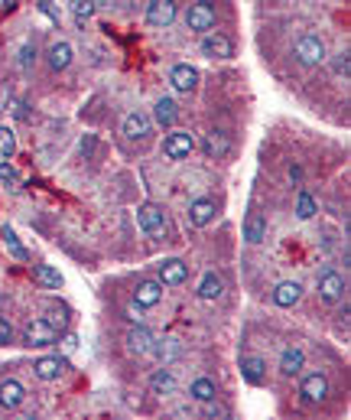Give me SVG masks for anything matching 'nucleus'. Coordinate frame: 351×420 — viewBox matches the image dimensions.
<instances>
[{
  "instance_id": "f257e3e1",
  "label": "nucleus",
  "mask_w": 351,
  "mask_h": 420,
  "mask_svg": "<svg viewBox=\"0 0 351 420\" xmlns=\"http://www.w3.org/2000/svg\"><path fill=\"white\" fill-rule=\"evenodd\" d=\"M137 222L146 238H153V241H169V219H166V209L163 206H156V202L137 206Z\"/></svg>"
},
{
  "instance_id": "f03ea898",
  "label": "nucleus",
  "mask_w": 351,
  "mask_h": 420,
  "mask_svg": "<svg viewBox=\"0 0 351 420\" xmlns=\"http://www.w3.org/2000/svg\"><path fill=\"white\" fill-rule=\"evenodd\" d=\"M293 56H296V62L306 65V69L322 65V62L328 59L325 43H322V36H315V33H303V36L296 39V46H293Z\"/></svg>"
},
{
  "instance_id": "7ed1b4c3",
  "label": "nucleus",
  "mask_w": 351,
  "mask_h": 420,
  "mask_svg": "<svg viewBox=\"0 0 351 420\" xmlns=\"http://www.w3.org/2000/svg\"><path fill=\"white\" fill-rule=\"evenodd\" d=\"M215 23H218V10H215L212 0H199V4H192L189 14H185V26H189L192 33H199V36L212 33Z\"/></svg>"
},
{
  "instance_id": "20e7f679",
  "label": "nucleus",
  "mask_w": 351,
  "mask_h": 420,
  "mask_svg": "<svg viewBox=\"0 0 351 420\" xmlns=\"http://www.w3.org/2000/svg\"><path fill=\"white\" fill-rule=\"evenodd\" d=\"M299 397L306 404H325L328 401V378L322 372H309L299 382Z\"/></svg>"
},
{
  "instance_id": "39448f33",
  "label": "nucleus",
  "mask_w": 351,
  "mask_h": 420,
  "mask_svg": "<svg viewBox=\"0 0 351 420\" xmlns=\"http://www.w3.org/2000/svg\"><path fill=\"white\" fill-rule=\"evenodd\" d=\"M55 339H59V329L49 326L46 320H30L23 329V342L30 345V349H46V345H53Z\"/></svg>"
},
{
  "instance_id": "423d86ee",
  "label": "nucleus",
  "mask_w": 351,
  "mask_h": 420,
  "mask_svg": "<svg viewBox=\"0 0 351 420\" xmlns=\"http://www.w3.org/2000/svg\"><path fill=\"white\" fill-rule=\"evenodd\" d=\"M215 215H218V206H215L212 196H199L189 202V212H185V219H189L192 229H208V225L215 222Z\"/></svg>"
},
{
  "instance_id": "0eeeda50",
  "label": "nucleus",
  "mask_w": 351,
  "mask_h": 420,
  "mask_svg": "<svg viewBox=\"0 0 351 420\" xmlns=\"http://www.w3.org/2000/svg\"><path fill=\"white\" fill-rule=\"evenodd\" d=\"M199 49L208 59H234V43H231V36H225V33H218V30L205 33Z\"/></svg>"
},
{
  "instance_id": "6e6552de",
  "label": "nucleus",
  "mask_w": 351,
  "mask_h": 420,
  "mask_svg": "<svg viewBox=\"0 0 351 420\" xmlns=\"http://www.w3.org/2000/svg\"><path fill=\"white\" fill-rule=\"evenodd\" d=\"M192 150H195V137H192L189 130H173L163 140V153H166L169 160H185Z\"/></svg>"
},
{
  "instance_id": "1a4fd4ad",
  "label": "nucleus",
  "mask_w": 351,
  "mask_h": 420,
  "mask_svg": "<svg viewBox=\"0 0 351 420\" xmlns=\"http://www.w3.org/2000/svg\"><path fill=\"white\" fill-rule=\"evenodd\" d=\"M169 82H173L176 92H195L199 88V69L195 65H189V62H179V65H173L169 69Z\"/></svg>"
},
{
  "instance_id": "9d476101",
  "label": "nucleus",
  "mask_w": 351,
  "mask_h": 420,
  "mask_svg": "<svg viewBox=\"0 0 351 420\" xmlns=\"http://www.w3.org/2000/svg\"><path fill=\"white\" fill-rule=\"evenodd\" d=\"M319 297L325 300V303H338V300L345 297V277L338 274V271H322L319 274Z\"/></svg>"
},
{
  "instance_id": "9b49d317",
  "label": "nucleus",
  "mask_w": 351,
  "mask_h": 420,
  "mask_svg": "<svg viewBox=\"0 0 351 420\" xmlns=\"http://www.w3.org/2000/svg\"><path fill=\"white\" fill-rule=\"evenodd\" d=\"M176 20V0H150L146 4V23L150 26H169Z\"/></svg>"
},
{
  "instance_id": "f8f14e48",
  "label": "nucleus",
  "mask_w": 351,
  "mask_h": 420,
  "mask_svg": "<svg viewBox=\"0 0 351 420\" xmlns=\"http://www.w3.org/2000/svg\"><path fill=\"white\" fill-rule=\"evenodd\" d=\"M150 130H153V124H150V117H146L144 111H130V115L124 117V124H121V134L127 140H146L150 137Z\"/></svg>"
},
{
  "instance_id": "ddd939ff",
  "label": "nucleus",
  "mask_w": 351,
  "mask_h": 420,
  "mask_svg": "<svg viewBox=\"0 0 351 420\" xmlns=\"http://www.w3.org/2000/svg\"><path fill=\"white\" fill-rule=\"evenodd\" d=\"M189 280V264L179 258H166L160 264V283L163 287H179V283Z\"/></svg>"
},
{
  "instance_id": "4468645a",
  "label": "nucleus",
  "mask_w": 351,
  "mask_h": 420,
  "mask_svg": "<svg viewBox=\"0 0 351 420\" xmlns=\"http://www.w3.org/2000/svg\"><path fill=\"white\" fill-rule=\"evenodd\" d=\"M160 300H163L160 280H137V287H134V303H137L140 310H150V306H156Z\"/></svg>"
},
{
  "instance_id": "2eb2a0df",
  "label": "nucleus",
  "mask_w": 351,
  "mask_h": 420,
  "mask_svg": "<svg viewBox=\"0 0 351 420\" xmlns=\"http://www.w3.org/2000/svg\"><path fill=\"white\" fill-rule=\"evenodd\" d=\"M241 374H244V382L260 388V384L267 382V359H260V355H241Z\"/></svg>"
},
{
  "instance_id": "dca6fc26",
  "label": "nucleus",
  "mask_w": 351,
  "mask_h": 420,
  "mask_svg": "<svg viewBox=\"0 0 351 420\" xmlns=\"http://www.w3.org/2000/svg\"><path fill=\"white\" fill-rule=\"evenodd\" d=\"M179 391V382H176V374H173V368H156V372L150 374V394H156V397H169V394H176Z\"/></svg>"
},
{
  "instance_id": "f3484780",
  "label": "nucleus",
  "mask_w": 351,
  "mask_h": 420,
  "mask_svg": "<svg viewBox=\"0 0 351 420\" xmlns=\"http://www.w3.org/2000/svg\"><path fill=\"white\" fill-rule=\"evenodd\" d=\"M202 150H205V157H212V160H225L231 153V137L225 130H208L205 140H202Z\"/></svg>"
},
{
  "instance_id": "a211bd4d",
  "label": "nucleus",
  "mask_w": 351,
  "mask_h": 420,
  "mask_svg": "<svg viewBox=\"0 0 351 420\" xmlns=\"http://www.w3.org/2000/svg\"><path fill=\"white\" fill-rule=\"evenodd\" d=\"M124 345H127L130 355H150V349H153V332H150V329H144V326L137 322V326H134L127 336H124Z\"/></svg>"
},
{
  "instance_id": "6ab92c4d",
  "label": "nucleus",
  "mask_w": 351,
  "mask_h": 420,
  "mask_svg": "<svg viewBox=\"0 0 351 420\" xmlns=\"http://www.w3.org/2000/svg\"><path fill=\"white\" fill-rule=\"evenodd\" d=\"M23 401H26V388L16 382V378L0 382V407H4V411H16Z\"/></svg>"
},
{
  "instance_id": "aec40b11",
  "label": "nucleus",
  "mask_w": 351,
  "mask_h": 420,
  "mask_svg": "<svg viewBox=\"0 0 351 420\" xmlns=\"http://www.w3.org/2000/svg\"><path fill=\"white\" fill-rule=\"evenodd\" d=\"M299 300H303V283L299 280H280L274 290V303L280 306V310H290V306H296Z\"/></svg>"
},
{
  "instance_id": "412c9836",
  "label": "nucleus",
  "mask_w": 351,
  "mask_h": 420,
  "mask_svg": "<svg viewBox=\"0 0 351 420\" xmlns=\"http://www.w3.org/2000/svg\"><path fill=\"white\" fill-rule=\"evenodd\" d=\"M303 368H306V352L299 349V345L283 349V355H280V374L283 378H296Z\"/></svg>"
},
{
  "instance_id": "4be33fe9",
  "label": "nucleus",
  "mask_w": 351,
  "mask_h": 420,
  "mask_svg": "<svg viewBox=\"0 0 351 420\" xmlns=\"http://www.w3.org/2000/svg\"><path fill=\"white\" fill-rule=\"evenodd\" d=\"M33 372H36L39 382H59L62 372H65V359H59V355H46V359H36Z\"/></svg>"
},
{
  "instance_id": "5701e85b",
  "label": "nucleus",
  "mask_w": 351,
  "mask_h": 420,
  "mask_svg": "<svg viewBox=\"0 0 351 420\" xmlns=\"http://www.w3.org/2000/svg\"><path fill=\"white\" fill-rule=\"evenodd\" d=\"M189 397H192V401H199V404H208V401H215V397H218V384H215V378H208V374L192 378Z\"/></svg>"
},
{
  "instance_id": "b1692460",
  "label": "nucleus",
  "mask_w": 351,
  "mask_h": 420,
  "mask_svg": "<svg viewBox=\"0 0 351 420\" xmlns=\"http://www.w3.org/2000/svg\"><path fill=\"white\" fill-rule=\"evenodd\" d=\"M46 59H49V69L53 72H65L72 65V46L65 43V39H55L53 46H49Z\"/></svg>"
},
{
  "instance_id": "393cba45",
  "label": "nucleus",
  "mask_w": 351,
  "mask_h": 420,
  "mask_svg": "<svg viewBox=\"0 0 351 420\" xmlns=\"http://www.w3.org/2000/svg\"><path fill=\"white\" fill-rule=\"evenodd\" d=\"M150 355H156L163 365H169V362H176L183 355V342H179V339H153Z\"/></svg>"
},
{
  "instance_id": "a878e982",
  "label": "nucleus",
  "mask_w": 351,
  "mask_h": 420,
  "mask_svg": "<svg viewBox=\"0 0 351 420\" xmlns=\"http://www.w3.org/2000/svg\"><path fill=\"white\" fill-rule=\"evenodd\" d=\"M199 297H202V300H208V303L222 300V297H225V280H222V274L208 271V274L199 280Z\"/></svg>"
},
{
  "instance_id": "bb28decb",
  "label": "nucleus",
  "mask_w": 351,
  "mask_h": 420,
  "mask_svg": "<svg viewBox=\"0 0 351 420\" xmlns=\"http://www.w3.org/2000/svg\"><path fill=\"white\" fill-rule=\"evenodd\" d=\"M176 117H179L176 101L173 98H156V105H153V121L160 124V127H173Z\"/></svg>"
},
{
  "instance_id": "cd10ccee",
  "label": "nucleus",
  "mask_w": 351,
  "mask_h": 420,
  "mask_svg": "<svg viewBox=\"0 0 351 420\" xmlns=\"http://www.w3.org/2000/svg\"><path fill=\"white\" fill-rule=\"evenodd\" d=\"M244 238H247V245H260V241L267 238V219H264L260 212H251V215H247Z\"/></svg>"
},
{
  "instance_id": "c85d7f7f",
  "label": "nucleus",
  "mask_w": 351,
  "mask_h": 420,
  "mask_svg": "<svg viewBox=\"0 0 351 420\" xmlns=\"http://www.w3.org/2000/svg\"><path fill=\"white\" fill-rule=\"evenodd\" d=\"M33 280H36L39 287H46V290H59L62 287V274L53 264H36V268H33Z\"/></svg>"
},
{
  "instance_id": "c756f323",
  "label": "nucleus",
  "mask_w": 351,
  "mask_h": 420,
  "mask_svg": "<svg viewBox=\"0 0 351 420\" xmlns=\"http://www.w3.org/2000/svg\"><path fill=\"white\" fill-rule=\"evenodd\" d=\"M101 0H69V10L72 16H75V23H85V20H92L94 14H98Z\"/></svg>"
},
{
  "instance_id": "7c9ffc66",
  "label": "nucleus",
  "mask_w": 351,
  "mask_h": 420,
  "mask_svg": "<svg viewBox=\"0 0 351 420\" xmlns=\"http://www.w3.org/2000/svg\"><path fill=\"white\" fill-rule=\"evenodd\" d=\"M0 238H4L7 251L14 254L16 261H30V251H26V248L20 245V238H16V231H14V229H4V231H0Z\"/></svg>"
},
{
  "instance_id": "2f4dec72",
  "label": "nucleus",
  "mask_w": 351,
  "mask_h": 420,
  "mask_svg": "<svg viewBox=\"0 0 351 420\" xmlns=\"http://www.w3.org/2000/svg\"><path fill=\"white\" fill-rule=\"evenodd\" d=\"M332 72L348 82V75H351V53H348V49H342V53L332 56Z\"/></svg>"
},
{
  "instance_id": "473e14b6",
  "label": "nucleus",
  "mask_w": 351,
  "mask_h": 420,
  "mask_svg": "<svg viewBox=\"0 0 351 420\" xmlns=\"http://www.w3.org/2000/svg\"><path fill=\"white\" fill-rule=\"evenodd\" d=\"M313 215H315V199L309 196L306 189H299V199H296V219H303V222H306V219H313Z\"/></svg>"
},
{
  "instance_id": "72a5a7b5",
  "label": "nucleus",
  "mask_w": 351,
  "mask_h": 420,
  "mask_svg": "<svg viewBox=\"0 0 351 420\" xmlns=\"http://www.w3.org/2000/svg\"><path fill=\"white\" fill-rule=\"evenodd\" d=\"M16 153V134H14V127H0V157L4 160H10Z\"/></svg>"
},
{
  "instance_id": "f704fd0d",
  "label": "nucleus",
  "mask_w": 351,
  "mask_h": 420,
  "mask_svg": "<svg viewBox=\"0 0 351 420\" xmlns=\"http://www.w3.org/2000/svg\"><path fill=\"white\" fill-rule=\"evenodd\" d=\"M33 65H36V46H33V43H26V46L20 49V69L30 72Z\"/></svg>"
},
{
  "instance_id": "c9c22d12",
  "label": "nucleus",
  "mask_w": 351,
  "mask_h": 420,
  "mask_svg": "<svg viewBox=\"0 0 351 420\" xmlns=\"http://www.w3.org/2000/svg\"><path fill=\"white\" fill-rule=\"evenodd\" d=\"M46 322H49V326H55V329H59V332H62V329L69 326V316H65V310H49Z\"/></svg>"
},
{
  "instance_id": "e433bc0d",
  "label": "nucleus",
  "mask_w": 351,
  "mask_h": 420,
  "mask_svg": "<svg viewBox=\"0 0 351 420\" xmlns=\"http://www.w3.org/2000/svg\"><path fill=\"white\" fill-rule=\"evenodd\" d=\"M0 179L4 183H20V176H16V169L10 163H0Z\"/></svg>"
},
{
  "instance_id": "4c0bfd02",
  "label": "nucleus",
  "mask_w": 351,
  "mask_h": 420,
  "mask_svg": "<svg viewBox=\"0 0 351 420\" xmlns=\"http://www.w3.org/2000/svg\"><path fill=\"white\" fill-rule=\"evenodd\" d=\"M14 342V326L7 320H0V345H10Z\"/></svg>"
},
{
  "instance_id": "58836bf2",
  "label": "nucleus",
  "mask_w": 351,
  "mask_h": 420,
  "mask_svg": "<svg viewBox=\"0 0 351 420\" xmlns=\"http://www.w3.org/2000/svg\"><path fill=\"white\" fill-rule=\"evenodd\" d=\"M39 10H43V14H46L53 23H59V10L53 7V0H39Z\"/></svg>"
},
{
  "instance_id": "ea45409f",
  "label": "nucleus",
  "mask_w": 351,
  "mask_h": 420,
  "mask_svg": "<svg viewBox=\"0 0 351 420\" xmlns=\"http://www.w3.org/2000/svg\"><path fill=\"white\" fill-rule=\"evenodd\" d=\"M208 417H228V407H222V404H215V401H208Z\"/></svg>"
},
{
  "instance_id": "a19ab883",
  "label": "nucleus",
  "mask_w": 351,
  "mask_h": 420,
  "mask_svg": "<svg viewBox=\"0 0 351 420\" xmlns=\"http://www.w3.org/2000/svg\"><path fill=\"white\" fill-rule=\"evenodd\" d=\"M338 329H345V332H348V300H345V306L338 310Z\"/></svg>"
},
{
  "instance_id": "79ce46f5",
  "label": "nucleus",
  "mask_w": 351,
  "mask_h": 420,
  "mask_svg": "<svg viewBox=\"0 0 351 420\" xmlns=\"http://www.w3.org/2000/svg\"><path fill=\"white\" fill-rule=\"evenodd\" d=\"M82 153H85V157H92V153H94V137H92V134H88V137H82Z\"/></svg>"
},
{
  "instance_id": "37998d69",
  "label": "nucleus",
  "mask_w": 351,
  "mask_h": 420,
  "mask_svg": "<svg viewBox=\"0 0 351 420\" xmlns=\"http://www.w3.org/2000/svg\"><path fill=\"white\" fill-rule=\"evenodd\" d=\"M127 320H130V322H140V320H144V316H140V306H137V303L127 306Z\"/></svg>"
},
{
  "instance_id": "c03bdc74",
  "label": "nucleus",
  "mask_w": 351,
  "mask_h": 420,
  "mask_svg": "<svg viewBox=\"0 0 351 420\" xmlns=\"http://www.w3.org/2000/svg\"><path fill=\"white\" fill-rule=\"evenodd\" d=\"M16 117H20V121H30V111H26V105H23V101L16 105Z\"/></svg>"
},
{
  "instance_id": "a18cd8bd",
  "label": "nucleus",
  "mask_w": 351,
  "mask_h": 420,
  "mask_svg": "<svg viewBox=\"0 0 351 420\" xmlns=\"http://www.w3.org/2000/svg\"><path fill=\"white\" fill-rule=\"evenodd\" d=\"M290 179H293V183H296V186H299V179H303V169H299L296 163H293V167H290Z\"/></svg>"
},
{
  "instance_id": "49530a36",
  "label": "nucleus",
  "mask_w": 351,
  "mask_h": 420,
  "mask_svg": "<svg viewBox=\"0 0 351 420\" xmlns=\"http://www.w3.org/2000/svg\"><path fill=\"white\" fill-rule=\"evenodd\" d=\"M176 417H192V407H176Z\"/></svg>"
},
{
  "instance_id": "de8ad7c7",
  "label": "nucleus",
  "mask_w": 351,
  "mask_h": 420,
  "mask_svg": "<svg viewBox=\"0 0 351 420\" xmlns=\"http://www.w3.org/2000/svg\"><path fill=\"white\" fill-rule=\"evenodd\" d=\"M16 0H0V7H14Z\"/></svg>"
}]
</instances>
